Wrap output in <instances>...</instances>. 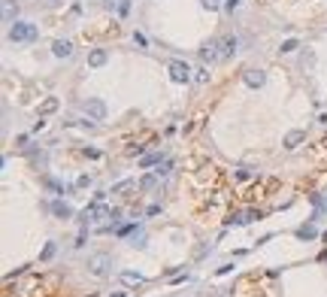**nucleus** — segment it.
Instances as JSON below:
<instances>
[{"label": "nucleus", "mask_w": 327, "mask_h": 297, "mask_svg": "<svg viewBox=\"0 0 327 297\" xmlns=\"http://www.w3.org/2000/svg\"><path fill=\"white\" fill-rule=\"evenodd\" d=\"M76 185H79V188H88V185H91V176H79Z\"/></svg>", "instance_id": "obj_28"}, {"label": "nucleus", "mask_w": 327, "mask_h": 297, "mask_svg": "<svg viewBox=\"0 0 327 297\" xmlns=\"http://www.w3.org/2000/svg\"><path fill=\"white\" fill-rule=\"evenodd\" d=\"M155 185H158V173H155V176H142V179H139V188H142V191H152Z\"/></svg>", "instance_id": "obj_17"}, {"label": "nucleus", "mask_w": 327, "mask_h": 297, "mask_svg": "<svg viewBox=\"0 0 327 297\" xmlns=\"http://www.w3.org/2000/svg\"><path fill=\"white\" fill-rule=\"evenodd\" d=\"M82 109H85V116H88L91 122H103V119H106V103L97 100V97H88V100L82 103Z\"/></svg>", "instance_id": "obj_2"}, {"label": "nucleus", "mask_w": 327, "mask_h": 297, "mask_svg": "<svg viewBox=\"0 0 327 297\" xmlns=\"http://www.w3.org/2000/svg\"><path fill=\"white\" fill-rule=\"evenodd\" d=\"M130 231H133V225H124V228H118V237H127Z\"/></svg>", "instance_id": "obj_31"}, {"label": "nucleus", "mask_w": 327, "mask_h": 297, "mask_svg": "<svg viewBox=\"0 0 327 297\" xmlns=\"http://www.w3.org/2000/svg\"><path fill=\"white\" fill-rule=\"evenodd\" d=\"M127 188H133V179H124V182H118L115 188H112V194H121V191H127Z\"/></svg>", "instance_id": "obj_19"}, {"label": "nucleus", "mask_w": 327, "mask_h": 297, "mask_svg": "<svg viewBox=\"0 0 327 297\" xmlns=\"http://www.w3.org/2000/svg\"><path fill=\"white\" fill-rule=\"evenodd\" d=\"M297 237H300V240H315L318 231H315V225H300V228H297Z\"/></svg>", "instance_id": "obj_15"}, {"label": "nucleus", "mask_w": 327, "mask_h": 297, "mask_svg": "<svg viewBox=\"0 0 327 297\" xmlns=\"http://www.w3.org/2000/svg\"><path fill=\"white\" fill-rule=\"evenodd\" d=\"M236 6H239V0H227V9H230V12H233Z\"/></svg>", "instance_id": "obj_32"}, {"label": "nucleus", "mask_w": 327, "mask_h": 297, "mask_svg": "<svg viewBox=\"0 0 327 297\" xmlns=\"http://www.w3.org/2000/svg\"><path fill=\"white\" fill-rule=\"evenodd\" d=\"M248 176H251V173H248V170H245V167H239V170H236V179H242V182H245V179H248Z\"/></svg>", "instance_id": "obj_30"}, {"label": "nucleus", "mask_w": 327, "mask_h": 297, "mask_svg": "<svg viewBox=\"0 0 327 297\" xmlns=\"http://www.w3.org/2000/svg\"><path fill=\"white\" fill-rule=\"evenodd\" d=\"M52 55H55V58H70V55H73V46H70L67 40H55V43H52Z\"/></svg>", "instance_id": "obj_10"}, {"label": "nucleus", "mask_w": 327, "mask_h": 297, "mask_svg": "<svg viewBox=\"0 0 327 297\" xmlns=\"http://www.w3.org/2000/svg\"><path fill=\"white\" fill-rule=\"evenodd\" d=\"M9 40L12 43H36L40 40V27L30 21H15V24H9Z\"/></svg>", "instance_id": "obj_1"}, {"label": "nucleus", "mask_w": 327, "mask_h": 297, "mask_svg": "<svg viewBox=\"0 0 327 297\" xmlns=\"http://www.w3.org/2000/svg\"><path fill=\"white\" fill-rule=\"evenodd\" d=\"M303 140H306V134H303V131H291V134L285 137V148H297Z\"/></svg>", "instance_id": "obj_12"}, {"label": "nucleus", "mask_w": 327, "mask_h": 297, "mask_svg": "<svg viewBox=\"0 0 327 297\" xmlns=\"http://www.w3.org/2000/svg\"><path fill=\"white\" fill-rule=\"evenodd\" d=\"M49 209H52V215H58L61 221H70V218H73V209H70L64 200H52V203H49Z\"/></svg>", "instance_id": "obj_7"}, {"label": "nucleus", "mask_w": 327, "mask_h": 297, "mask_svg": "<svg viewBox=\"0 0 327 297\" xmlns=\"http://www.w3.org/2000/svg\"><path fill=\"white\" fill-rule=\"evenodd\" d=\"M106 58H109V55H106L103 49H94V52L88 55V67H103V64H106Z\"/></svg>", "instance_id": "obj_13"}, {"label": "nucleus", "mask_w": 327, "mask_h": 297, "mask_svg": "<svg viewBox=\"0 0 327 297\" xmlns=\"http://www.w3.org/2000/svg\"><path fill=\"white\" fill-rule=\"evenodd\" d=\"M158 164H161V155H145L139 161V167H158Z\"/></svg>", "instance_id": "obj_18"}, {"label": "nucleus", "mask_w": 327, "mask_h": 297, "mask_svg": "<svg viewBox=\"0 0 327 297\" xmlns=\"http://www.w3.org/2000/svg\"><path fill=\"white\" fill-rule=\"evenodd\" d=\"M200 58H203L206 64L221 61V43H218V40H209V43H203V49H200Z\"/></svg>", "instance_id": "obj_5"}, {"label": "nucleus", "mask_w": 327, "mask_h": 297, "mask_svg": "<svg viewBox=\"0 0 327 297\" xmlns=\"http://www.w3.org/2000/svg\"><path fill=\"white\" fill-rule=\"evenodd\" d=\"M133 43H136V46H142V49H145V46H149V40H145V36H142V33H133Z\"/></svg>", "instance_id": "obj_26"}, {"label": "nucleus", "mask_w": 327, "mask_h": 297, "mask_svg": "<svg viewBox=\"0 0 327 297\" xmlns=\"http://www.w3.org/2000/svg\"><path fill=\"white\" fill-rule=\"evenodd\" d=\"M200 3H203V6H206V9H212V12H215V9H218V0H200Z\"/></svg>", "instance_id": "obj_29"}, {"label": "nucleus", "mask_w": 327, "mask_h": 297, "mask_svg": "<svg viewBox=\"0 0 327 297\" xmlns=\"http://www.w3.org/2000/svg\"><path fill=\"white\" fill-rule=\"evenodd\" d=\"M170 79L179 82V85L188 82V79H191V67H188L185 61H170Z\"/></svg>", "instance_id": "obj_4"}, {"label": "nucleus", "mask_w": 327, "mask_h": 297, "mask_svg": "<svg viewBox=\"0 0 327 297\" xmlns=\"http://www.w3.org/2000/svg\"><path fill=\"white\" fill-rule=\"evenodd\" d=\"M118 279H121L124 285H142V282H145V276H142V273H136V270H121V273H118Z\"/></svg>", "instance_id": "obj_11"}, {"label": "nucleus", "mask_w": 327, "mask_h": 297, "mask_svg": "<svg viewBox=\"0 0 327 297\" xmlns=\"http://www.w3.org/2000/svg\"><path fill=\"white\" fill-rule=\"evenodd\" d=\"M170 167H173V164H170V161H164V164H158V170H155V173H158V176H167V173H170Z\"/></svg>", "instance_id": "obj_24"}, {"label": "nucleus", "mask_w": 327, "mask_h": 297, "mask_svg": "<svg viewBox=\"0 0 327 297\" xmlns=\"http://www.w3.org/2000/svg\"><path fill=\"white\" fill-rule=\"evenodd\" d=\"M124 294H127V291H115V294H112V297H124Z\"/></svg>", "instance_id": "obj_33"}, {"label": "nucleus", "mask_w": 327, "mask_h": 297, "mask_svg": "<svg viewBox=\"0 0 327 297\" xmlns=\"http://www.w3.org/2000/svg\"><path fill=\"white\" fill-rule=\"evenodd\" d=\"M194 79L203 85V82H209V73H206V70H197V76H194Z\"/></svg>", "instance_id": "obj_27"}, {"label": "nucleus", "mask_w": 327, "mask_h": 297, "mask_svg": "<svg viewBox=\"0 0 327 297\" xmlns=\"http://www.w3.org/2000/svg\"><path fill=\"white\" fill-rule=\"evenodd\" d=\"M40 3H43L46 9H55V6H61V3H64V0H40Z\"/></svg>", "instance_id": "obj_25"}, {"label": "nucleus", "mask_w": 327, "mask_h": 297, "mask_svg": "<svg viewBox=\"0 0 327 297\" xmlns=\"http://www.w3.org/2000/svg\"><path fill=\"white\" fill-rule=\"evenodd\" d=\"M109 267H112V258L109 255H91L88 258V270L94 276H109Z\"/></svg>", "instance_id": "obj_3"}, {"label": "nucleus", "mask_w": 327, "mask_h": 297, "mask_svg": "<svg viewBox=\"0 0 327 297\" xmlns=\"http://www.w3.org/2000/svg\"><path fill=\"white\" fill-rule=\"evenodd\" d=\"M236 46H239L236 36H224V40H221V61H227L230 55H236Z\"/></svg>", "instance_id": "obj_9"}, {"label": "nucleus", "mask_w": 327, "mask_h": 297, "mask_svg": "<svg viewBox=\"0 0 327 297\" xmlns=\"http://www.w3.org/2000/svg\"><path fill=\"white\" fill-rule=\"evenodd\" d=\"M46 185H49V188H52V191H55V194H64V185H61V182H58V179H49V182H46Z\"/></svg>", "instance_id": "obj_23"}, {"label": "nucleus", "mask_w": 327, "mask_h": 297, "mask_svg": "<svg viewBox=\"0 0 327 297\" xmlns=\"http://www.w3.org/2000/svg\"><path fill=\"white\" fill-rule=\"evenodd\" d=\"M61 103H58V97H49V100H43V106H40V116H49V113H55Z\"/></svg>", "instance_id": "obj_16"}, {"label": "nucleus", "mask_w": 327, "mask_h": 297, "mask_svg": "<svg viewBox=\"0 0 327 297\" xmlns=\"http://www.w3.org/2000/svg\"><path fill=\"white\" fill-rule=\"evenodd\" d=\"M15 15H18V6H12V0H6V3H3V21L15 24Z\"/></svg>", "instance_id": "obj_14"}, {"label": "nucleus", "mask_w": 327, "mask_h": 297, "mask_svg": "<svg viewBox=\"0 0 327 297\" xmlns=\"http://www.w3.org/2000/svg\"><path fill=\"white\" fill-rule=\"evenodd\" d=\"M297 49H300L297 40H285V43H282V52H297Z\"/></svg>", "instance_id": "obj_22"}, {"label": "nucleus", "mask_w": 327, "mask_h": 297, "mask_svg": "<svg viewBox=\"0 0 327 297\" xmlns=\"http://www.w3.org/2000/svg\"><path fill=\"white\" fill-rule=\"evenodd\" d=\"M242 82H245L248 88H261V85L267 82V73H264V70H254V67H251V70H245V73H242Z\"/></svg>", "instance_id": "obj_6"}, {"label": "nucleus", "mask_w": 327, "mask_h": 297, "mask_svg": "<svg viewBox=\"0 0 327 297\" xmlns=\"http://www.w3.org/2000/svg\"><path fill=\"white\" fill-rule=\"evenodd\" d=\"M106 9L115 15H127L130 12V0H106Z\"/></svg>", "instance_id": "obj_8"}, {"label": "nucleus", "mask_w": 327, "mask_h": 297, "mask_svg": "<svg viewBox=\"0 0 327 297\" xmlns=\"http://www.w3.org/2000/svg\"><path fill=\"white\" fill-rule=\"evenodd\" d=\"M130 246H133V249H145V234L139 231V234H136V237L130 240Z\"/></svg>", "instance_id": "obj_21"}, {"label": "nucleus", "mask_w": 327, "mask_h": 297, "mask_svg": "<svg viewBox=\"0 0 327 297\" xmlns=\"http://www.w3.org/2000/svg\"><path fill=\"white\" fill-rule=\"evenodd\" d=\"M52 255H55V243H46V249L40 252V261H49Z\"/></svg>", "instance_id": "obj_20"}]
</instances>
